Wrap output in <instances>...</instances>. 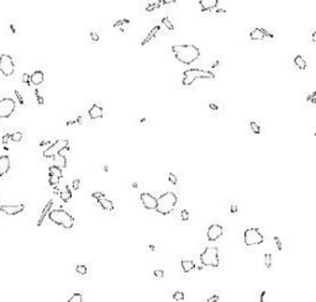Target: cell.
<instances>
[{"label": "cell", "mask_w": 316, "mask_h": 302, "mask_svg": "<svg viewBox=\"0 0 316 302\" xmlns=\"http://www.w3.org/2000/svg\"><path fill=\"white\" fill-rule=\"evenodd\" d=\"M162 22L166 25V27H167L168 30H174V25L170 22V20H169L168 17H163V19H162Z\"/></svg>", "instance_id": "cell-31"}, {"label": "cell", "mask_w": 316, "mask_h": 302, "mask_svg": "<svg viewBox=\"0 0 316 302\" xmlns=\"http://www.w3.org/2000/svg\"><path fill=\"white\" fill-rule=\"evenodd\" d=\"M264 263H266L267 269H269L272 266V254H269V253L264 254Z\"/></svg>", "instance_id": "cell-32"}, {"label": "cell", "mask_w": 316, "mask_h": 302, "mask_svg": "<svg viewBox=\"0 0 316 302\" xmlns=\"http://www.w3.org/2000/svg\"><path fill=\"white\" fill-rule=\"evenodd\" d=\"M91 198L95 199V200L98 201V200L105 198V194H104V192H100V191H96V192H93V194H91Z\"/></svg>", "instance_id": "cell-35"}, {"label": "cell", "mask_w": 316, "mask_h": 302, "mask_svg": "<svg viewBox=\"0 0 316 302\" xmlns=\"http://www.w3.org/2000/svg\"><path fill=\"white\" fill-rule=\"evenodd\" d=\"M173 298L175 301H183L184 298H185V296H184V294L182 291H177V292L173 294Z\"/></svg>", "instance_id": "cell-33"}, {"label": "cell", "mask_w": 316, "mask_h": 302, "mask_svg": "<svg viewBox=\"0 0 316 302\" xmlns=\"http://www.w3.org/2000/svg\"><path fill=\"white\" fill-rule=\"evenodd\" d=\"M126 23H130V20H127V19H124V20H118V21H116V22L114 23V27H120V26H122V25H126Z\"/></svg>", "instance_id": "cell-38"}, {"label": "cell", "mask_w": 316, "mask_h": 302, "mask_svg": "<svg viewBox=\"0 0 316 302\" xmlns=\"http://www.w3.org/2000/svg\"><path fill=\"white\" fill-rule=\"evenodd\" d=\"M172 52L174 57L183 64H191L200 57V49L194 45H173Z\"/></svg>", "instance_id": "cell-1"}, {"label": "cell", "mask_w": 316, "mask_h": 302, "mask_svg": "<svg viewBox=\"0 0 316 302\" xmlns=\"http://www.w3.org/2000/svg\"><path fill=\"white\" fill-rule=\"evenodd\" d=\"M209 106H210V107H211L213 110H217V106H216V105H215V104H210V105H209Z\"/></svg>", "instance_id": "cell-49"}, {"label": "cell", "mask_w": 316, "mask_h": 302, "mask_svg": "<svg viewBox=\"0 0 316 302\" xmlns=\"http://www.w3.org/2000/svg\"><path fill=\"white\" fill-rule=\"evenodd\" d=\"M180 265L184 272H190L191 270L195 269V263L193 260H182Z\"/></svg>", "instance_id": "cell-22"}, {"label": "cell", "mask_w": 316, "mask_h": 302, "mask_svg": "<svg viewBox=\"0 0 316 302\" xmlns=\"http://www.w3.org/2000/svg\"><path fill=\"white\" fill-rule=\"evenodd\" d=\"M16 109V104L14 99L5 98L0 100V120L2 119H8L12 114H14Z\"/></svg>", "instance_id": "cell-8"}, {"label": "cell", "mask_w": 316, "mask_h": 302, "mask_svg": "<svg viewBox=\"0 0 316 302\" xmlns=\"http://www.w3.org/2000/svg\"><path fill=\"white\" fill-rule=\"evenodd\" d=\"M22 83H25V84L27 85V86H30V85H31V82H30V75H29L27 73H24V74H22Z\"/></svg>", "instance_id": "cell-37"}, {"label": "cell", "mask_w": 316, "mask_h": 302, "mask_svg": "<svg viewBox=\"0 0 316 302\" xmlns=\"http://www.w3.org/2000/svg\"><path fill=\"white\" fill-rule=\"evenodd\" d=\"M153 274H154L156 278H163V276H164V271H163V270H158V269H157V270H154Z\"/></svg>", "instance_id": "cell-44"}, {"label": "cell", "mask_w": 316, "mask_h": 302, "mask_svg": "<svg viewBox=\"0 0 316 302\" xmlns=\"http://www.w3.org/2000/svg\"><path fill=\"white\" fill-rule=\"evenodd\" d=\"M48 174H49V176H56V178H59V179L63 176L62 170L59 168L55 167V165H52V167L48 168Z\"/></svg>", "instance_id": "cell-24"}, {"label": "cell", "mask_w": 316, "mask_h": 302, "mask_svg": "<svg viewBox=\"0 0 316 302\" xmlns=\"http://www.w3.org/2000/svg\"><path fill=\"white\" fill-rule=\"evenodd\" d=\"M200 261L204 266H219V248L217 247H207L205 251L200 254Z\"/></svg>", "instance_id": "cell-5"}, {"label": "cell", "mask_w": 316, "mask_h": 302, "mask_svg": "<svg viewBox=\"0 0 316 302\" xmlns=\"http://www.w3.org/2000/svg\"><path fill=\"white\" fill-rule=\"evenodd\" d=\"M68 302H83V296H82V294L75 292V294L68 300Z\"/></svg>", "instance_id": "cell-26"}, {"label": "cell", "mask_w": 316, "mask_h": 302, "mask_svg": "<svg viewBox=\"0 0 316 302\" xmlns=\"http://www.w3.org/2000/svg\"><path fill=\"white\" fill-rule=\"evenodd\" d=\"M35 94H36V99H37L38 105H43V102H45V101H43V98H42L41 95H40V93H38V90H37V89L35 90Z\"/></svg>", "instance_id": "cell-39"}, {"label": "cell", "mask_w": 316, "mask_h": 302, "mask_svg": "<svg viewBox=\"0 0 316 302\" xmlns=\"http://www.w3.org/2000/svg\"><path fill=\"white\" fill-rule=\"evenodd\" d=\"M43 79H45V74H43V72H41V70H36V72L32 73V75H30V82H31V84H33V85L42 84V83H43Z\"/></svg>", "instance_id": "cell-17"}, {"label": "cell", "mask_w": 316, "mask_h": 302, "mask_svg": "<svg viewBox=\"0 0 316 302\" xmlns=\"http://www.w3.org/2000/svg\"><path fill=\"white\" fill-rule=\"evenodd\" d=\"M53 162H55V164H53V165H55V167H57V168H59L61 170H62L63 168H65V167H67V158H65L64 155H62L61 153L53 157Z\"/></svg>", "instance_id": "cell-19"}, {"label": "cell", "mask_w": 316, "mask_h": 302, "mask_svg": "<svg viewBox=\"0 0 316 302\" xmlns=\"http://www.w3.org/2000/svg\"><path fill=\"white\" fill-rule=\"evenodd\" d=\"M294 63L299 69H306V61L302 58V56H295Z\"/></svg>", "instance_id": "cell-25"}, {"label": "cell", "mask_w": 316, "mask_h": 302, "mask_svg": "<svg viewBox=\"0 0 316 302\" xmlns=\"http://www.w3.org/2000/svg\"><path fill=\"white\" fill-rule=\"evenodd\" d=\"M274 242H275V245H276V248H278V251L280 252L282 249H283V247H282V242H280L279 237H274Z\"/></svg>", "instance_id": "cell-41"}, {"label": "cell", "mask_w": 316, "mask_h": 302, "mask_svg": "<svg viewBox=\"0 0 316 302\" xmlns=\"http://www.w3.org/2000/svg\"><path fill=\"white\" fill-rule=\"evenodd\" d=\"M63 149H69V141L65 139V138L57 139L56 142L49 144L48 148H46L43 151V157L45 158H53L55 155L59 154Z\"/></svg>", "instance_id": "cell-6"}, {"label": "cell", "mask_w": 316, "mask_h": 302, "mask_svg": "<svg viewBox=\"0 0 316 302\" xmlns=\"http://www.w3.org/2000/svg\"><path fill=\"white\" fill-rule=\"evenodd\" d=\"M216 12H223V14H225V12H226V11H225V10H223V9H217V10H216Z\"/></svg>", "instance_id": "cell-52"}, {"label": "cell", "mask_w": 316, "mask_h": 302, "mask_svg": "<svg viewBox=\"0 0 316 302\" xmlns=\"http://www.w3.org/2000/svg\"><path fill=\"white\" fill-rule=\"evenodd\" d=\"M141 202L143 205V207L146 210H156L157 207V199L154 198L153 195L148 194V192H142L140 195Z\"/></svg>", "instance_id": "cell-10"}, {"label": "cell", "mask_w": 316, "mask_h": 302, "mask_svg": "<svg viewBox=\"0 0 316 302\" xmlns=\"http://www.w3.org/2000/svg\"><path fill=\"white\" fill-rule=\"evenodd\" d=\"M10 169V159L8 155H2L0 157V178L6 175V173Z\"/></svg>", "instance_id": "cell-15"}, {"label": "cell", "mask_w": 316, "mask_h": 302, "mask_svg": "<svg viewBox=\"0 0 316 302\" xmlns=\"http://www.w3.org/2000/svg\"><path fill=\"white\" fill-rule=\"evenodd\" d=\"M249 127L252 128L253 133H256V135H259V133H261V127H259V125H258L257 122H254V121L249 122Z\"/></svg>", "instance_id": "cell-27"}, {"label": "cell", "mask_w": 316, "mask_h": 302, "mask_svg": "<svg viewBox=\"0 0 316 302\" xmlns=\"http://www.w3.org/2000/svg\"><path fill=\"white\" fill-rule=\"evenodd\" d=\"M90 37H91V40H93L94 42H98V41H99V35H98L95 31H91V32H90Z\"/></svg>", "instance_id": "cell-42"}, {"label": "cell", "mask_w": 316, "mask_h": 302, "mask_svg": "<svg viewBox=\"0 0 316 302\" xmlns=\"http://www.w3.org/2000/svg\"><path fill=\"white\" fill-rule=\"evenodd\" d=\"M160 30H161V26H160V25H156L154 27L148 32V35L144 37V40L141 42V46H146L148 42H151L152 40H154V38H156V33L160 31Z\"/></svg>", "instance_id": "cell-18"}, {"label": "cell", "mask_w": 316, "mask_h": 302, "mask_svg": "<svg viewBox=\"0 0 316 302\" xmlns=\"http://www.w3.org/2000/svg\"><path fill=\"white\" fill-rule=\"evenodd\" d=\"M167 178H168V180L170 181V184H173V185H177V184H178V178L175 176V174L168 173V174H167Z\"/></svg>", "instance_id": "cell-29"}, {"label": "cell", "mask_w": 316, "mask_h": 302, "mask_svg": "<svg viewBox=\"0 0 316 302\" xmlns=\"http://www.w3.org/2000/svg\"><path fill=\"white\" fill-rule=\"evenodd\" d=\"M79 186H81V180H79V179H75V180L73 181V184H72V188H73L74 190H78Z\"/></svg>", "instance_id": "cell-43"}, {"label": "cell", "mask_w": 316, "mask_h": 302, "mask_svg": "<svg viewBox=\"0 0 316 302\" xmlns=\"http://www.w3.org/2000/svg\"><path fill=\"white\" fill-rule=\"evenodd\" d=\"M222 233H223V228L220 225H217V223H214V225H211L207 228L206 235H207V239L210 242H215L221 237Z\"/></svg>", "instance_id": "cell-11"}, {"label": "cell", "mask_w": 316, "mask_h": 302, "mask_svg": "<svg viewBox=\"0 0 316 302\" xmlns=\"http://www.w3.org/2000/svg\"><path fill=\"white\" fill-rule=\"evenodd\" d=\"M98 204L101 206V208L106 210V211H112L114 210V202L109 199H105V198L100 199V200H98Z\"/></svg>", "instance_id": "cell-21"}, {"label": "cell", "mask_w": 316, "mask_h": 302, "mask_svg": "<svg viewBox=\"0 0 316 302\" xmlns=\"http://www.w3.org/2000/svg\"><path fill=\"white\" fill-rule=\"evenodd\" d=\"M52 205H53V200H49L48 202H47V205L45 206V208H43V211H42V213H41V216H40V218H38V221H37V226L40 227L42 225V222H43V219H45V217L47 216V213L49 212V210H51V207H52Z\"/></svg>", "instance_id": "cell-20"}, {"label": "cell", "mask_w": 316, "mask_h": 302, "mask_svg": "<svg viewBox=\"0 0 316 302\" xmlns=\"http://www.w3.org/2000/svg\"><path fill=\"white\" fill-rule=\"evenodd\" d=\"M59 178H56V176H49V179H48V182H49V185H52V186H56L57 184L59 182Z\"/></svg>", "instance_id": "cell-36"}, {"label": "cell", "mask_w": 316, "mask_h": 302, "mask_svg": "<svg viewBox=\"0 0 316 302\" xmlns=\"http://www.w3.org/2000/svg\"><path fill=\"white\" fill-rule=\"evenodd\" d=\"M243 241H245L246 245L251 247V245H256V244L263 243L264 238H263V235H262V233L259 232L258 228H248V229L245 231Z\"/></svg>", "instance_id": "cell-7"}, {"label": "cell", "mask_w": 316, "mask_h": 302, "mask_svg": "<svg viewBox=\"0 0 316 302\" xmlns=\"http://www.w3.org/2000/svg\"><path fill=\"white\" fill-rule=\"evenodd\" d=\"M75 271H77L78 274H81V275H85V274L88 272V269H87L85 265H77V266H75Z\"/></svg>", "instance_id": "cell-30"}, {"label": "cell", "mask_w": 316, "mask_h": 302, "mask_svg": "<svg viewBox=\"0 0 316 302\" xmlns=\"http://www.w3.org/2000/svg\"><path fill=\"white\" fill-rule=\"evenodd\" d=\"M15 95H16V98H17V100H19V102L21 104V105H24L25 104V101H24V99H22V95L19 93L17 90H15Z\"/></svg>", "instance_id": "cell-45"}, {"label": "cell", "mask_w": 316, "mask_h": 302, "mask_svg": "<svg viewBox=\"0 0 316 302\" xmlns=\"http://www.w3.org/2000/svg\"><path fill=\"white\" fill-rule=\"evenodd\" d=\"M199 5L201 8V11H209L219 5V0H200Z\"/></svg>", "instance_id": "cell-16"}, {"label": "cell", "mask_w": 316, "mask_h": 302, "mask_svg": "<svg viewBox=\"0 0 316 302\" xmlns=\"http://www.w3.org/2000/svg\"><path fill=\"white\" fill-rule=\"evenodd\" d=\"M219 298H220V297H219L217 295H214V296H211L210 298H207V301H206V302H217V301H219Z\"/></svg>", "instance_id": "cell-46"}, {"label": "cell", "mask_w": 316, "mask_h": 302, "mask_svg": "<svg viewBox=\"0 0 316 302\" xmlns=\"http://www.w3.org/2000/svg\"><path fill=\"white\" fill-rule=\"evenodd\" d=\"M311 41H312L314 43H315V41H316V40H315V31L312 32V36H311Z\"/></svg>", "instance_id": "cell-51"}, {"label": "cell", "mask_w": 316, "mask_h": 302, "mask_svg": "<svg viewBox=\"0 0 316 302\" xmlns=\"http://www.w3.org/2000/svg\"><path fill=\"white\" fill-rule=\"evenodd\" d=\"M196 79H215V74L206 69H198V68H190L187 69L183 73V85L190 86Z\"/></svg>", "instance_id": "cell-3"}, {"label": "cell", "mask_w": 316, "mask_h": 302, "mask_svg": "<svg viewBox=\"0 0 316 302\" xmlns=\"http://www.w3.org/2000/svg\"><path fill=\"white\" fill-rule=\"evenodd\" d=\"M264 297H266V291H262V294H261V298H259V301H261V302H264Z\"/></svg>", "instance_id": "cell-48"}, {"label": "cell", "mask_w": 316, "mask_h": 302, "mask_svg": "<svg viewBox=\"0 0 316 302\" xmlns=\"http://www.w3.org/2000/svg\"><path fill=\"white\" fill-rule=\"evenodd\" d=\"M59 198H61L62 201H64V202H68V201L72 199V191H71V189H69L68 185L65 186L62 191H59Z\"/></svg>", "instance_id": "cell-23"}, {"label": "cell", "mask_w": 316, "mask_h": 302, "mask_svg": "<svg viewBox=\"0 0 316 302\" xmlns=\"http://www.w3.org/2000/svg\"><path fill=\"white\" fill-rule=\"evenodd\" d=\"M0 72L5 76H10L15 72V64L9 54L0 56Z\"/></svg>", "instance_id": "cell-9"}, {"label": "cell", "mask_w": 316, "mask_h": 302, "mask_svg": "<svg viewBox=\"0 0 316 302\" xmlns=\"http://www.w3.org/2000/svg\"><path fill=\"white\" fill-rule=\"evenodd\" d=\"M182 215V219L183 221H188L189 219V212H188V210H183V211L180 212Z\"/></svg>", "instance_id": "cell-40"}, {"label": "cell", "mask_w": 316, "mask_h": 302, "mask_svg": "<svg viewBox=\"0 0 316 302\" xmlns=\"http://www.w3.org/2000/svg\"><path fill=\"white\" fill-rule=\"evenodd\" d=\"M25 210V205H3L0 206V211L6 213V215H17L21 213Z\"/></svg>", "instance_id": "cell-12"}, {"label": "cell", "mask_w": 316, "mask_h": 302, "mask_svg": "<svg viewBox=\"0 0 316 302\" xmlns=\"http://www.w3.org/2000/svg\"><path fill=\"white\" fill-rule=\"evenodd\" d=\"M231 212H232V213L236 212V205H232V206H231Z\"/></svg>", "instance_id": "cell-50"}, {"label": "cell", "mask_w": 316, "mask_h": 302, "mask_svg": "<svg viewBox=\"0 0 316 302\" xmlns=\"http://www.w3.org/2000/svg\"><path fill=\"white\" fill-rule=\"evenodd\" d=\"M266 37L273 38V35L269 33L264 29H254V30L251 31V33H249V38L253 40V41H262V40H264Z\"/></svg>", "instance_id": "cell-13"}, {"label": "cell", "mask_w": 316, "mask_h": 302, "mask_svg": "<svg viewBox=\"0 0 316 302\" xmlns=\"http://www.w3.org/2000/svg\"><path fill=\"white\" fill-rule=\"evenodd\" d=\"M48 218L56 223V225L65 228V229H71L74 225V218L72 217V215H69L67 211L64 210H52V211L48 212Z\"/></svg>", "instance_id": "cell-4"}, {"label": "cell", "mask_w": 316, "mask_h": 302, "mask_svg": "<svg viewBox=\"0 0 316 302\" xmlns=\"http://www.w3.org/2000/svg\"><path fill=\"white\" fill-rule=\"evenodd\" d=\"M10 138H11L12 142H20L22 139V133L21 132H15V133L10 135Z\"/></svg>", "instance_id": "cell-28"}, {"label": "cell", "mask_w": 316, "mask_h": 302, "mask_svg": "<svg viewBox=\"0 0 316 302\" xmlns=\"http://www.w3.org/2000/svg\"><path fill=\"white\" fill-rule=\"evenodd\" d=\"M150 249H151V251L153 252V251H154V249H156V248H154V245H152V244H151V245H150Z\"/></svg>", "instance_id": "cell-53"}, {"label": "cell", "mask_w": 316, "mask_h": 302, "mask_svg": "<svg viewBox=\"0 0 316 302\" xmlns=\"http://www.w3.org/2000/svg\"><path fill=\"white\" fill-rule=\"evenodd\" d=\"M88 115L91 120H98V119H101L104 116V111H103V107L98 104H94L91 105V107L88 110Z\"/></svg>", "instance_id": "cell-14"}, {"label": "cell", "mask_w": 316, "mask_h": 302, "mask_svg": "<svg viewBox=\"0 0 316 302\" xmlns=\"http://www.w3.org/2000/svg\"><path fill=\"white\" fill-rule=\"evenodd\" d=\"M161 6V4L160 3H153V4H148L147 6H146V11H153V10H156V9H158Z\"/></svg>", "instance_id": "cell-34"}, {"label": "cell", "mask_w": 316, "mask_h": 302, "mask_svg": "<svg viewBox=\"0 0 316 302\" xmlns=\"http://www.w3.org/2000/svg\"><path fill=\"white\" fill-rule=\"evenodd\" d=\"M177 202H178L177 195L173 191H167L157 199L156 211L161 215H169L175 208Z\"/></svg>", "instance_id": "cell-2"}, {"label": "cell", "mask_w": 316, "mask_h": 302, "mask_svg": "<svg viewBox=\"0 0 316 302\" xmlns=\"http://www.w3.org/2000/svg\"><path fill=\"white\" fill-rule=\"evenodd\" d=\"M9 138H10V133H5L4 137H3V144H4V146H6V143H8Z\"/></svg>", "instance_id": "cell-47"}, {"label": "cell", "mask_w": 316, "mask_h": 302, "mask_svg": "<svg viewBox=\"0 0 316 302\" xmlns=\"http://www.w3.org/2000/svg\"><path fill=\"white\" fill-rule=\"evenodd\" d=\"M53 192H55V194H59V191H58V189H57V188L53 190Z\"/></svg>", "instance_id": "cell-54"}]
</instances>
